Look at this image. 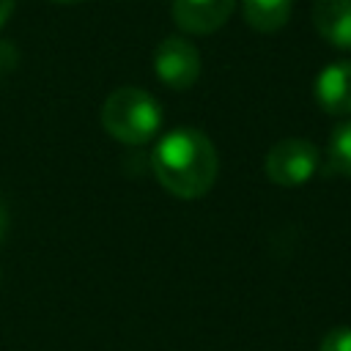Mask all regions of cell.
Listing matches in <instances>:
<instances>
[{
  "label": "cell",
  "mask_w": 351,
  "mask_h": 351,
  "mask_svg": "<svg viewBox=\"0 0 351 351\" xmlns=\"http://www.w3.org/2000/svg\"><path fill=\"white\" fill-rule=\"evenodd\" d=\"M318 148L302 137H285L266 154V176L280 186H302L315 176Z\"/></svg>",
  "instance_id": "3957f363"
},
{
  "label": "cell",
  "mask_w": 351,
  "mask_h": 351,
  "mask_svg": "<svg viewBox=\"0 0 351 351\" xmlns=\"http://www.w3.org/2000/svg\"><path fill=\"white\" fill-rule=\"evenodd\" d=\"M313 25L326 44L351 49V0H315Z\"/></svg>",
  "instance_id": "52a82bcc"
},
{
  "label": "cell",
  "mask_w": 351,
  "mask_h": 351,
  "mask_svg": "<svg viewBox=\"0 0 351 351\" xmlns=\"http://www.w3.org/2000/svg\"><path fill=\"white\" fill-rule=\"evenodd\" d=\"M5 228H8V208H5V200H3V195H0V241H3V236H5Z\"/></svg>",
  "instance_id": "4fadbf2b"
},
{
  "label": "cell",
  "mask_w": 351,
  "mask_h": 351,
  "mask_svg": "<svg viewBox=\"0 0 351 351\" xmlns=\"http://www.w3.org/2000/svg\"><path fill=\"white\" fill-rule=\"evenodd\" d=\"M321 351H351V326H335L324 335Z\"/></svg>",
  "instance_id": "30bf717a"
},
{
  "label": "cell",
  "mask_w": 351,
  "mask_h": 351,
  "mask_svg": "<svg viewBox=\"0 0 351 351\" xmlns=\"http://www.w3.org/2000/svg\"><path fill=\"white\" fill-rule=\"evenodd\" d=\"M329 162L337 173L351 178V121L340 123L329 137Z\"/></svg>",
  "instance_id": "9c48e42d"
},
{
  "label": "cell",
  "mask_w": 351,
  "mask_h": 351,
  "mask_svg": "<svg viewBox=\"0 0 351 351\" xmlns=\"http://www.w3.org/2000/svg\"><path fill=\"white\" fill-rule=\"evenodd\" d=\"M156 80L173 90H186L200 77V52L186 36H167L154 52Z\"/></svg>",
  "instance_id": "277c9868"
},
{
  "label": "cell",
  "mask_w": 351,
  "mask_h": 351,
  "mask_svg": "<svg viewBox=\"0 0 351 351\" xmlns=\"http://www.w3.org/2000/svg\"><path fill=\"white\" fill-rule=\"evenodd\" d=\"M55 3H63V5H71V3H82V0H55Z\"/></svg>",
  "instance_id": "5bb4252c"
},
{
  "label": "cell",
  "mask_w": 351,
  "mask_h": 351,
  "mask_svg": "<svg viewBox=\"0 0 351 351\" xmlns=\"http://www.w3.org/2000/svg\"><path fill=\"white\" fill-rule=\"evenodd\" d=\"M236 0H173V22L192 36L217 33L233 14Z\"/></svg>",
  "instance_id": "5b68a950"
},
{
  "label": "cell",
  "mask_w": 351,
  "mask_h": 351,
  "mask_svg": "<svg viewBox=\"0 0 351 351\" xmlns=\"http://www.w3.org/2000/svg\"><path fill=\"white\" fill-rule=\"evenodd\" d=\"M151 170L156 181L181 200L203 197L219 170L214 143L192 126L167 132L151 151Z\"/></svg>",
  "instance_id": "6da1fadb"
},
{
  "label": "cell",
  "mask_w": 351,
  "mask_h": 351,
  "mask_svg": "<svg viewBox=\"0 0 351 351\" xmlns=\"http://www.w3.org/2000/svg\"><path fill=\"white\" fill-rule=\"evenodd\" d=\"M101 126L123 145H143L156 137L162 126V107L148 90L126 85L104 99Z\"/></svg>",
  "instance_id": "7a4b0ae2"
},
{
  "label": "cell",
  "mask_w": 351,
  "mask_h": 351,
  "mask_svg": "<svg viewBox=\"0 0 351 351\" xmlns=\"http://www.w3.org/2000/svg\"><path fill=\"white\" fill-rule=\"evenodd\" d=\"M14 3L16 0H0V27L8 22V16L14 14Z\"/></svg>",
  "instance_id": "7c38bea8"
},
{
  "label": "cell",
  "mask_w": 351,
  "mask_h": 351,
  "mask_svg": "<svg viewBox=\"0 0 351 351\" xmlns=\"http://www.w3.org/2000/svg\"><path fill=\"white\" fill-rule=\"evenodd\" d=\"M315 101L329 115H351V60L324 66L313 85Z\"/></svg>",
  "instance_id": "8992f818"
},
{
  "label": "cell",
  "mask_w": 351,
  "mask_h": 351,
  "mask_svg": "<svg viewBox=\"0 0 351 351\" xmlns=\"http://www.w3.org/2000/svg\"><path fill=\"white\" fill-rule=\"evenodd\" d=\"M293 0H241L244 22L258 33H277L291 19Z\"/></svg>",
  "instance_id": "ba28073f"
},
{
  "label": "cell",
  "mask_w": 351,
  "mask_h": 351,
  "mask_svg": "<svg viewBox=\"0 0 351 351\" xmlns=\"http://www.w3.org/2000/svg\"><path fill=\"white\" fill-rule=\"evenodd\" d=\"M16 60H19V52H16V47L11 44V41H0V82L14 71V66H16Z\"/></svg>",
  "instance_id": "8fae6325"
}]
</instances>
